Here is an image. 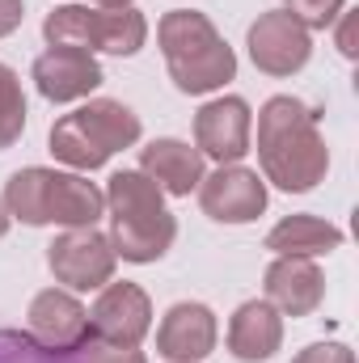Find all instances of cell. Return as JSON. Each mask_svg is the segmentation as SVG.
<instances>
[{
  "instance_id": "1",
  "label": "cell",
  "mask_w": 359,
  "mask_h": 363,
  "mask_svg": "<svg viewBox=\"0 0 359 363\" xmlns=\"http://www.w3.org/2000/svg\"><path fill=\"white\" fill-rule=\"evenodd\" d=\"M258 165L263 182L283 194H304L330 174V148L317 127V110L292 93L267 97L258 110Z\"/></svg>"
},
{
  "instance_id": "2",
  "label": "cell",
  "mask_w": 359,
  "mask_h": 363,
  "mask_svg": "<svg viewBox=\"0 0 359 363\" xmlns=\"http://www.w3.org/2000/svg\"><path fill=\"white\" fill-rule=\"evenodd\" d=\"M106 211H110V250L123 262L148 267L170 254L178 237V220L165 207L161 186L140 169H118L106 182Z\"/></svg>"
},
{
  "instance_id": "3",
  "label": "cell",
  "mask_w": 359,
  "mask_h": 363,
  "mask_svg": "<svg viewBox=\"0 0 359 363\" xmlns=\"http://www.w3.org/2000/svg\"><path fill=\"white\" fill-rule=\"evenodd\" d=\"M4 211L30 228L43 224H60V228H97V220L106 216V194L81 174H64V169H47V165H30L17 169L4 182Z\"/></svg>"
},
{
  "instance_id": "4",
  "label": "cell",
  "mask_w": 359,
  "mask_h": 363,
  "mask_svg": "<svg viewBox=\"0 0 359 363\" xmlns=\"http://www.w3.org/2000/svg\"><path fill=\"white\" fill-rule=\"evenodd\" d=\"M157 43H161L170 81L190 97L224 89L237 77V55L207 13H194V9L165 13L157 21Z\"/></svg>"
},
{
  "instance_id": "5",
  "label": "cell",
  "mask_w": 359,
  "mask_h": 363,
  "mask_svg": "<svg viewBox=\"0 0 359 363\" xmlns=\"http://www.w3.org/2000/svg\"><path fill=\"white\" fill-rule=\"evenodd\" d=\"M140 135H144V127H140V114H136L131 106H123V101H114V97H93V101H85V106L72 110V114H64V118L51 127L47 144H51V157L64 161L68 169L93 174V169H101L114 152L136 148Z\"/></svg>"
},
{
  "instance_id": "6",
  "label": "cell",
  "mask_w": 359,
  "mask_h": 363,
  "mask_svg": "<svg viewBox=\"0 0 359 363\" xmlns=\"http://www.w3.org/2000/svg\"><path fill=\"white\" fill-rule=\"evenodd\" d=\"M47 267L55 274V283H64L68 291H97L114 279V250L110 237L97 228H64L51 245H47Z\"/></svg>"
},
{
  "instance_id": "7",
  "label": "cell",
  "mask_w": 359,
  "mask_h": 363,
  "mask_svg": "<svg viewBox=\"0 0 359 363\" xmlns=\"http://www.w3.org/2000/svg\"><path fill=\"white\" fill-rule=\"evenodd\" d=\"M245 47L258 72L267 77H296L309 55H313V34L287 13V9H267L258 21L245 30Z\"/></svg>"
},
{
  "instance_id": "8",
  "label": "cell",
  "mask_w": 359,
  "mask_h": 363,
  "mask_svg": "<svg viewBox=\"0 0 359 363\" xmlns=\"http://www.w3.org/2000/svg\"><path fill=\"white\" fill-rule=\"evenodd\" d=\"M89 330L101 342H118V347H140L153 330V300L140 283H106L97 287V300L89 308Z\"/></svg>"
},
{
  "instance_id": "9",
  "label": "cell",
  "mask_w": 359,
  "mask_h": 363,
  "mask_svg": "<svg viewBox=\"0 0 359 363\" xmlns=\"http://www.w3.org/2000/svg\"><path fill=\"white\" fill-rule=\"evenodd\" d=\"M194 148L220 165H237L254 148V110L245 97H211L194 114Z\"/></svg>"
},
{
  "instance_id": "10",
  "label": "cell",
  "mask_w": 359,
  "mask_h": 363,
  "mask_svg": "<svg viewBox=\"0 0 359 363\" xmlns=\"http://www.w3.org/2000/svg\"><path fill=\"white\" fill-rule=\"evenodd\" d=\"M199 207L216 224H254L267 211V182L245 165H220L199 182Z\"/></svg>"
},
{
  "instance_id": "11",
  "label": "cell",
  "mask_w": 359,
  "mask_h": 363,
  "mask_svg": "<svg viewBox=\"0 0 359 363\" xmlns=\"http://www.w3.org/2000/svg\"><path fill=\"white\" fill-rule=\"evenodd\" d=\"M30 321V338L38 342V347H47V351H55V355H72L85 338H89V308L68 291V287H47V291H38L34 300H30V313H26Z\"/></svg>"
},
{
  "instance_id": "12",
  "label": "cell",
  "mask_w": 359,
  "mask_h": 363,
  "mask_svg": "<svg viewBox=\"0 0 359 363\" xmlns=\"http://www.w3.org/2000/svg\"><path fill=\"white\" fill-rule=\"evenodd\" d=\"M216 313L199 300H178L157 325V355L170 363H203L216 351Z\"/></svg>"
},
{
  "instance_id": "13",
  "label": "cell",
  "mask_w": 359,
  "mask_h": 363,
  "mask_svg": "<svg viewBox=\"0 0 359 363\" xmlns=\"http://www.w3.org/2000/svg\"><path fill=\"white\" fill-rule=\"evenodd\" d=\"M30 77H34L38 93L47 101H55V106L60 101H81V97H89L106 81L101 64L93 60V51H85V47H47L34 60Z\"/></svg>"
},
{
  "instance_id": "14",
  "label": "cell",
  "mask_w": 359,
  "mask_h": 363,
  "mask_svg": "<svg viewBox=\"0 0 359 363\" xmlns=\"http://www.w3.org/2000/svg\"><path fill=\"white\" fill-rule=\"evenodd\" d=\"M263 291L279 317H313L326 300V274L313 258H275L263 274Z\"/></svg>"
},
{
  "instance_id": "15",
  "label": "cell",
  "mask_w": 359,
  "mask_h": 363,
  "mask_svg": "<svg viewBox=\"0 0 359 363\" xmlns=\"http://www.w3.org/2000/svg\"><path fill=\"white\" fill-rule=\"evenodd\" d=\"M140 174H148L157 182L161 194L186 199L190 190H199L207 169H203V152L199 148H190L186 140L165 135V140H153L148 148H140Z\"/></svg>"
},
{
  "instance_id": "16",
  "label": "cell",
  "mask_w": 359,
  "mask_h": 363,
  "mask_svg": "<svg viewBox=\"0 0 359 363\" xmlns=\"http://www.w3.org/2000/svg\"><path fill=\"white\" fill-rule=\"evenodd\" d=\"M283 347V317L270 300H245L228 317V351L241 363H267Z\"/></svg>"
},
{
  "instance_id": "17",
  "label": "cell",
  "mask_w": 359,
  "mask_h": 363,
  "mask_svg": "<svg viewBox=\"0 0 359 363\" xmlns=\"http://www.w3.org/2000/svg\"><path fill=\"white\" fill-rule=\"evenodd\" d=\"M338 245H343V228L309 211L283 216L267 233V250L275 258H321V254H334Z\"/></svg>"
},
{
  "instance_id": "18",
  "label": "cell",
  "mask_w": 359,
  "mask_h": 363,
  "mask_svg": "<svg viewBox=\"0 0 359 363\" xmlns=\"http://www.w3.org/2000/svg\"><path fill=\"white\" fill-rule=\"evenodd\" d=\"M148 43V17L127 4V9H89V51H110V55H136Z\"/></svg>"
},
{
  "instance_id": "19",
  "label": "cell",
  "mask_w": 359,
  "mask_h": 363,
  "mask_svg": "<svg viewBox=\"0 0 359 363\" xmlns=\"http://www.w3.org/2000/svg\"><path fill=\"white\" fill-rule=\"evenodd\" d=\"M26 131V93L13 68L0 64V152L13 148Z\"/></svg>"
},
{
  "instance_id": "20",
  "label": "cell",
  "mask_w": 359,
  "mask_h": 363,
  "mask_svg": "<svg viewBox=\"0 0 359 363\" xmlns=\"http://www.w3.org/2000/svg\"><path fill=\"white\" fill-rule=\"evenodd\" d=\"M0 363H68V355H55V351L38 347L21 330H0Z\"/></svg>"
},
{
  "instance_id": "21",
  "label": "cell",
  "mask_w": 359,
  "mask_h": 363,
  "mask_svg": "<svg viewBox=\"0 0 359 363\" xmlns=\"http://www.w3.org/2000/svg\"><path fill=\"white\" fill-rule=\"evenodd\" d=\"M283 9L313 34V30H330L338 13H347V0H283Z\"/></svg>"
},
{
  "instance_id": "22",
  "label": "cell",
  "mask_w": 359,
  "mask_h": 363,
  "mask_svg": "<svg viewBox=\"0 0 359 363\" xmlns=\"http://www.w3.org/2000/svg\"><path fill=\"white\" fill-rule=\"evenodd\" d=\"M68 363H148L144 359V351L140 347H118V342H101V338H85L72 355H68Z\"/></svg>"
},
{
  "instance_id": "23",
  "label": "cell",
  "mask_w": 359,
  "mask_h": 363,
  "mask_svg": "<svg viewBox=\"0 0 359 363\" xmlns=\"http://www.w3.org/2000/svg\"><path fill=\"white\" fill-rule=\"evenodd\" d=\"M292 363H355V351L343 347V342H313V347H304Z\"/></svg>"
},
{
  "instance_id": "24",
  "label": "cell",
  "mask_w": 359,
  "mask_h": 363,
  "mask_svg": "<svg viewBox=\"0 0 359 363\" xmlns=\"http://www.w3.org/2000/svg\"><path fill=\"white\" fill-rule=\"evenodd\" d=\"M26 17V0H0V38H9Z\"/></svg>"
},
{
  "instance_id": "25",
  "label": "cell",
  "mask_w": 359,
  "mask_h": 363,
  "mask_svg": "<svg viewBox=\"0 0 359 363\" xmlns=\"http://www.w3.org/2000/svg\"><path fill=\"white\" fill-rule=\"evenodd\" d=\"M338 21H343V26H338V51H343L347 60H355V43H351V21H355V17H351V13H338Z\"/></svg>"
},
{
  "instance_id": "26",
  "label": "cell",
  "mask_w": 359,
  "mask_h": 363,
  "mask_svg": "<svg viewBox=\"0 0 359 363\" xmlns=\"http://www.w3.org/2000/svg\"><path fill=\"white\" fill-rule=\"evenodd\" d=\"M127 4H136V0H93V9H127Z\"/></svg>"
},
{
  "instance_id": "27",
  "label": "cell",
  "mask_w": 359,
  "mask_h": 363,
  "mask_svg": "<svg viewBox=\"0 0 359 363\" xmlns=\"http://www.w3.org/2000/svg\"><path fill=\"white\" fill-rule=\"evenodd\" d=\"M9 224H13V216H9V211H4V203H0V237L9 233Z\"/></svg>"
}]
</instances>
